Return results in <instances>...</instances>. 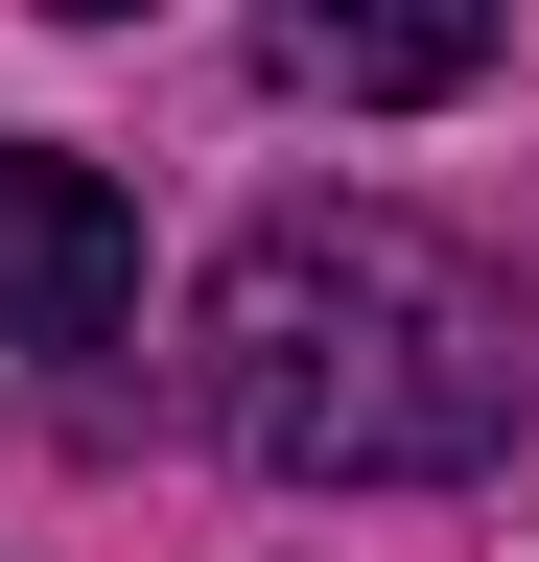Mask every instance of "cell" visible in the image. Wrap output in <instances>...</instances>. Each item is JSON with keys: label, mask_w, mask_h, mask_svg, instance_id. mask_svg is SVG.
Here are the masks:
<instances>
[{"label": "cell", "mask_w": 539, "mask_h": 562, "mask_svg": "<svg viewBox=\"0 0 539 562\" xmlns=\"http://www.w3.org/2000/svg\"><path fill=\"white\" fill-rule=\"evenodd\" d=\"M142 328V211L71 140H0V351H117Z\"/></svg>", "instance_id": "7a4b0ae2"}, {"label": "cell", "mask_w": 539, "mask_h": 562, "mask_svg": "<svg viewBox=\"0 0 539 562\" xmlns=\"http://www.w3.org/2000/svg\"><path fill=\"white\" fill-rule=\"evenodd\" d=\"M188 398L282 492H446L539 422V305L423 211H258L188 305Z\"/></svg>", "instance_id": "6da1fadb"}, {"label": "cell", "mask_w": 539, "mask_h": 562, "mask_svg": "<svg viewBox=\"0 0 539 562\" xmlns=\"http://www.w3.org/2000/svg\"><path fill=\"white\" fill-rule=\"evenodd\" d=\"M258 47H282V94H328V117H446L469 70H493V0H258Z\"/></svg>", "instance_id": "3957f363"}, {"label": "cell", "mask_w": 539, "mask_h": 562, "mask_svg": "<svg viewBox=\"0 0 539 562\" xmlns=\"http://www.w3.org/2000/svg\"><path fill=\"white\" fill-rule=\"evenodd\" d=\"M47 24H142V0H47Z\"/></svg>", "instance_id": "277c9868"}]
</instances>
